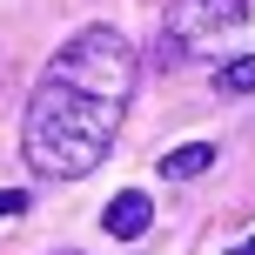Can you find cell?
Returning a JSON list of instances; mask_svg holds the SVG:
<instances>
[{
    "label": "cell",
    "instance_id": "1",
    "mask_svg": "<svg viewBox=\"0 0 255 255\" xmlns=\"http://www.w3.org/2000/svg\"><path fill=\"white\" fill-rule=\"evenodd\" d=\"M134 47L115 27H81L34 81V101L20 115V154L47 181H81L108 161L128 101H134Z\"/></svg>",
    "mask_w": 255,
    "mask_h": 255
},
{
    "label": "cell",
    "instance_id": "2",
    "mask_svg": "<svg viewBox=\"0 0 255 255\" xmlns=\"http://www.w3.org/2000/svg\"><path fill=\"white\" fill-rule=\"evenodd\" d=\"M242 27H249V0H175V7L161 13V47H154V61L181 67V61H195V54L222 47L229 34H242Z\"/></svg>",
    "mask_w": 255,
    "mask_h": 255
},
{
    "label": "cell",
    "instance_id": "3",
    "mask_svg": "<svg viewBox=\"0 0 255 255\" xmlns=\"http://www.w3.org/2000/svg\"><path fill=\"white\" fill-rule=\"evenodd\" d=\"M148 222H154V202L141 188H121L115 202L101 208V229L108 235H121V242H134V235H148Z\"/></svg>",
    "mask_w": 255,
    "mask_h": 255
},
{
    "label": "cell",
    "instance_id": "4",
    "mask_svg": "<svg viewBox=\"0 0 255 255\" xmlns=\"http://www.w3.org/2000/svg\"><path fill=\"white\" fill-rule=\"evenodd\" d=\"M208 168H215V141H181L175 154H161L168 181H195V175H208Z\"/></svg>",
    "mask_w": 255,
    "mask_h": 255
},
{
    "label": "cell",
    "instance_id": "5",
    "mask_svg": "<svg viewBox=\"0 0 255 255\" xmlns=\"http://www.w3.org/2000/svg\"><path fill=\"white\" fill-rule=\"evenodd\" d=\"M215 94H222V101H242V94H255V54H235V61L215 67Z\"/></svg>",
    "mask_w": 255,
    "mask_h": 255
},
{
    "label": "cell",
    "instance_id": "6",
    "mask_svg": "<svg viewBox=\"0 0 255 255\" xmlns=\"http://www.w3.org/2000/svg\"><path fill=\"white\" fill-rule=\"evenodd\" d=\"M27 208H34V202H27L20 188H0V222H13V215H27Z\"/></svg>",
    "mask_w": 255,
    "mask_h": 255
},
{
    "label": "cell",
    "instance_id": "7",
    "mask_svg": "<svg viewBox=\"0 0 255 255\" xmlns=\"http://www.w3.org/2000/svg\"><path fill=\"white\" fill-rule=\"evenodd\" d=\"M229 255H255V235H249V242H235V249H229Z\"/></svg>",
    "mask_w": 255,
    "mask_h": 255
},
{
    "label": "cell",
    "instance_id": "8",
    "mask_svg": "<svg viewBox=\"0 0 255 255\" xmlns=\"http://www.w3.org/2000/svg\"><path fill=\"white\" fill-rule=\"evenodd\" d=\"M54 255H74V249H54Z\"/></svg>",
    "mask_w": 255,
    "mask_h": 255
}]
</instances>
